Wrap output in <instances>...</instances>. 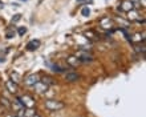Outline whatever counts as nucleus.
<instances>
[{"mask_svg": "<svg viewBox=\"0 0 146 117\" xmlns=\"http://www.w3.org/2000/svg\"><path fill=\"white\" fill-rule=\"evenodd\" d=\"M35 85H36V88H37V89H38V92H44V89H45L46 90V85H45V82H44V84H41V82H36V84H35Z\"/></svg>", "mask_w": 146, "mask_h": 117, "instance_id": "7", "label": "nucleus"}, {"mask_svg": "<svg viewBox=\"0 0 146 117\" xmlns=\"http://www.w3.org/2000/svg\"><path fill=\"white\" fill-rule=\"evenodd\" d=\"M68 61H69L72 65H77V64H78V60H77V58H74V57H69V58H68Z\"/></svg>", "mask_w": 146, "mask_h": 117, "instance_id": "9", "label": "nucleus"}, {"mask_svg": "<svg viewBox=\"0 0 146 117\" xmlns=\"http://www.w3.org/2000/svg\"><path fill=\"white\" fill-rule=\"evenodd\" d=\"M38 45H40V41L38 40H32V41H29L28 43V45H27V48L28 49H31V51H33V49H37L38 48Z\"/></svg>", "mask_w": 146, "mask_h": 117, "instance_id": "3", "label": "nucleus"}, {"mask_svg": "<svg viewBox=\"0 0 146 117\" xmlns=\"http://www.w3.org/2000/svg\"><path fill=\"white\" fill-rule=\"evenodd\" d=\"M17 20H20V15H16V17L12 19V21H17Z\"/></svg>", "mask_w": 146, "mask_h": 117, "instance_id": "11", "label": "nucleus"}, {"mask_svg": "<svg viewBox=\"0 0 146 117\" xmlns=\"http://www.w3.org/2000/svg\"><path fill=\"white\" fill-rule=\"evenodd\" d=\"M5 85H7V88L9 89V92H12V93H15L16 90H17L16 85H15V84H12V81H7V84H5Z\"/></svg>", "mask_w": 146, "mask_h": 117, "instance_id": "6", "label": "nucleus"}, {"mask_svg": "<svg viewBox=\"0 0 146 117\" xmlns=\"http://www.w3.org/2000/svg\"><path fill=\"white\" fill-rule=\"evenodd\" d=\"M121 9H123V11H131L133 9V3L131 1H123Z\"/></svg>", "mask_w": 146, "mask_h": 117, "instance_id": "4", "label": "nucleus"}, {"mask_svg": "<svg viewBox=\"0 0 146 117\" xmlns=\"http://www.w3.org/2000/svg\"><path fill=\"white\" fill-rule=\"evenodd\" d=\"M89 13H90V9H89L88 7L82 8V11H81V15H82V16H89Z\"/></svg>", "mask_w": 146, "mask_h": 117, "instance_id": "8", "label": "nucleus"}, {"mask_svg": "<svg viewBox=\"0 0 146 117\" xmlns=\"http://www.w3.org/2000/svg\"><path fill=\"white\" fill-rule=\"evenodd\" d=\"M25 32H27V29H25V28H20V29H19V33H20V35H24Z\"/></svg>", "mask_w": 146, "mask_h": 117, "instance_id": "10", "label": "nucleus"}, {"mask_svg": "<svg viewBox=\"0 0 146 117\" xmlns=\"http://www.w3.org/2000/svg\"><path fill=\"white\" fill-rule=\"evenodd\" d=\"M45 106L48 108V109H61V108H64V104L62 102H58V101H53V100H48V101H45Z\"/></svg>", "mask_w": 146, "mask_h": 117, "instance_id": "1", "label": "nucleus"}, {"mask_svg": "<svg viewBox=\"0 0 146 117\" xmlns=\"http://www.w3.org/2000/svg\"><path fill=\"white\" fill-rule=\"evenodd\" d=\"M66 80H69V81H76V80H78V74L77 73H66Z\"/></svg>", "mask_w": 146, "mask_h": 117, "instance_id": "5", "label": "nucleus"}, {"mask_svg": "<svg viewBox=\"0 0 146 117\" xmlns=\"http://www.w3.org/2000/svg\"><path fill=\"white\" fill-rule=\"evenodd\" d=\"M37 81H38L37 74H31V76H28V77L25 78V82H27L28 85H35Z\"/></svg>", "mask_w": 146, "mask_h": 117, "instance_id": "2", "label": "nucleus"}]
</instances>
